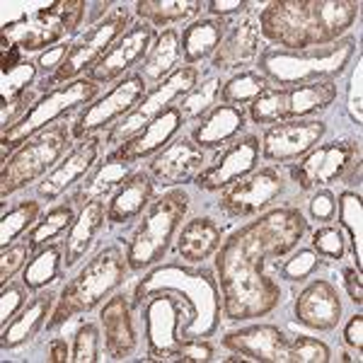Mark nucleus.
I'll list each match as a JSON object with an SVG mask.
<instances>
[{
    "mask_svg": "<svg viewBox=\"0 0 363 363\" xmlns=\"http://www.w3.org/2000/svg\"><path fill=\"white\" fill-rule=\"evenodd\" d=\"M306 233V213L289 203L255 216V220L223 238L213 259L220 310L228 322L264 318L281 306L284 291L279 281L267 274V262L294 252Z\"/></svg>",
    "mask_w": 363,
    "mask_h": 363,
    "instance_id": "f257e3e1",
    "label": "nucleus"
},
{
    "mask_svg": "<svg viewBox=\"0 0 363 363\" xmlns=\"http://www.w3.org/2000/svg\"><path fill=\"white\" fill-rule=\"evenodd\" d=\"M359 15V0H272L262 5L257 25L277 49L308 51L347 37Z\"/></svg>",
    "mask_w": 363,
    "mask_h": 363,
    "instance_id": "f03ea898",
    "label": "nucleus"
},
{
    "mask_svg": "<svg viewBox=\"0 0 363 363\" xmlns=\"http://www.w3.org/2000/svg\"><path fill=\"white\" fill-rule=\"evenodd\" d=\"M174 291L189 306L186 339H211L220 327V289L216 274L206 267H189L184 262H160L143 274L131 296V306L140 308L150 296Z\"/></svg>",
    "mask_w": 363,
    "mask_h": 363,
    "instance_id": "7ed1b4c3",
    "label": "nucleus"
},
{
    "mask_svg": "<svg viewBox=\"0 0 363 363\" xmlns=\"http://www.w3.org/2000/svg\"><path fill=\"white\" fill-rule=\"evenodd\" d=\"M128 277L126 252L121 245H107L85 262L83 269L63 286L58 303L44 330H58L78 315H87L121 289Z\"/></svg>",
    "mask_w": 363,
    "mask_h": 363,
    "instance_id": "20e7f679",
    "label": "nucleus"
},
{
    "mask_svg": "<svg viewBox=\"0 0 363 363\" xmlns=\"http://www.w3.org/2000/svg\"><path fill=\"white\" fill-rule=\"evenodd\" d=\"M359 54V39L342 37L330 46L308 51H284L277 46H264L257 58V70L277 87H298L318 80H337L347 73L349 63Z\"/></svg>",
    "mask_w": 363,
    "mask_h": 363,
    "instance_id": "39448f33",
    "label": "nucleus"
},
{
    "mask_svg": "<svg viewBox=\"0 0 363 363\" xmlns=\"http://www.w3.org/2000/svg\"><path fill=\"white\" fill-rule=\"evenodd\" d=\"M189 194L184 186H174L162 194H157L145 213L140 216V223L126 242V264L128 272L143 274L155 264H160L167 257L172 242L177 240L182 220L189 211Z\"/></svg>",
    "mask_w": 363,
    "mask_h": 363,
    "instance_id": "423d86ee",
    "label": "nucleus"
},
{
    "mask_svg": "<svg viewBox=\"0 0 363 363\" xmlns=\"http://www.w3.org/2000/svg\"><path fill=\"white\" fill-rule=\"evenodd\" d=\"M73 119L75 116H68V119L46 126L44 131L27 138L15 153H10L0 167V199L3 201H8V196L27 186H37L73 150Z\"/></svg>",
    "mask_w": 363,
    "mask_h": 363,
    "instance_id": "0eeeda50",
    "label": "nucleus"
},
{
    "mask_svg": "<svg viewBox=\"0 0 363 363\" xmlns=\"http://www.w3.org/2000/svg\"><path fill=\"white\" fill-rule=\"evenodd\" d=\"M87 8L90 5L85 0H58L22 20L8 22L0 32L3 54L5 51L32 54V51H46L56 44H63V39L68 42L70 34H75L83 25Z\"/></svg>",
    "mask_w": 363,
    "mask_h": 363,
    "instance_id": "6e6552de",
    "label": "nucleus"
},
{
    "mask_svg": "<svg viewBox=\"0 0 363 363\" xmlns=\"http://www.w3.org/2000/svg\"><path fill=\"white\" fill-rule=\"evenodd\" d=\"M99 87L102 85H97L95 80L83 75V78H75V80H70V83H63L58 87L46 90L20 124H15L13 128L0 133L3 162L8 160L10 153H15L27 138H32L34 133L44 131L46 126L56 124V121H61V119H68V116L80 112V109L87 107L90 102H95L99 97Z\"/></svg>",
    "mask_w": 363,
    "mask_h": 363,
    "instance_id": "1a4fd4ad",
    "label": "nucleus"
},
{
    "mask_svg": "<svg viewBox=\"0 0 363 363\" xmlns=\"http://www.w3.org/2000/svg\"><path fill=\"white\" fill-rule=\"evenodd\" d=\"M128 27H131V10H128V5L114 3V8L104 17L92 22L90 29H85L83 34L70 39L66 61L61 63V68L49 80H44L42 90H51V87H58L87 75V70L112 49V44Z\"/></svg>",
    "mask_w": 363,
    "mask_h": 363,
    "instance_id": "9d476101",
    "label": "nucleus"
},
{
    "mask_svg": "<svg viewBox=\"0 0 363 363\" xmlns=\"http://www.w3.org/2000/svg\"><path fill=\"white\" fill-rule=\"evenodd\" d=\"M337 80H318L298 87L272 85L247 107L252 124H279V121L310 119L313 114L325 112L337 102Z\"/></svg>",
    "mask_w": 363,
    "mask_h": 363,
    "instance_id": "9b49d317",
    "label": "nucleus"
},
{
    "mask_svg": "<svg viewBox=\"0 0 363 363\" xmlns=\"http://www.w3.org/2000/svg\"><path fill=\"white\" fill-rule=\"evenodd\" d=\"M145 327V359L174 361V354L184 342V325L189 322V306L174 291L150 296L140 306Z\"/></svg>",
    "mask_w": 363,
    "mask_h": 363,
    "instance_id": "f8f14e48",
    "label": "nucleus"
},
{
    "mask_svg": "<svg viewBox=\"0 0 363 363\" xmlns=\"http://www.w3.org/2000/svg\"><path fill=\"white\" fill-rule=\"evenodd\" d=\"M199 83H201V70L196 66L177 68L167 80L150 87V90L145 92V97L133 107V112H128L124 119L116 121L109 131H104V145H119L131 136H136L140 128H145L150 121H155L157 116L165 112V109L177 104L179 99L189 90H194Z\"/></svg>",
    "mask_w": 363,
    "mask_h": 363,
    "instance_id": "ddd939ff",
    "label": "nucleus"
},
{
    "mask_svg": "<svg viewBox=\"0 0 363 363\" xmlns=\"http://www.w3.org/2000/svg\"><path fill=\"white\" fill-rule=\"evenodd\" d=\"M148 90L150 87L138 70L128 73L126 78L114 83L112 90L80 109L78 116L73 119V138L83 140L87 136H95V133L109 131L116 121H121L128 112H133V107L145 97Z\"/></svg>",
    "mask_w": 363,
    "mask_h": 363,
    "instance_id": "4468645a",
    "label": "nucleus"
},
{
    "mask_svg": "<svg viewBox=\"0 0 363 363\" xmlns=\"http://www.w3.org/2000/svg\"><path fill=\"white\" fill-rule=\"evenodd\" d=\"M356 162H361L359 140H332L315 145L310 153L291 165L289 174L303 191H315L342 182Z\"/></svg>",
    "mask_w": 363,
    "mask_h": 363,
    "instance_id": "2eb2a0df",
    "label": "nucleus"
},
{
    "mask_svg": "<svg viewBox=\"0 0 363 363\" xmlns=\"http://www.w3.org/2000/svg\"><path fill=\"white\" fill-rule=\"evenodd\" d=\"M286 191V179L277 165L257 167L247 177L233 182L220 191L218 211L233 220L255 218L264 213L277 199Z\"/></svg>",
    "mask_w": 363,
    "mask_h": 363,
    "instance_id": "dca6fc26",
    "label": "nucleus"
},
{
    "mask_svg": "<svg viewBox=\"0 0 363 363\" xmlns=\"http://www.w3.org/2000/svg\"><path fill=\"white\" fill-rule=\"evenodd\" d=\"M327 124L322 119H294L267 126L262 133L259 155L269 165H294L315 145L322 143Z\"/></svg>",
    "mask_w": 363,
    "mask_h": 363,
    "instance_id": "f3484780",
    "label": "nucleus"
},
{
    "mask_svg": "<svg viewBox=\"0 0 363 363\" xmlns=\"http://www.w3.org/2000/svg\"><path fill=\"white\" fill-rule=\"evenodd\" d=\"M157 34L160 32L150 25H145V22H133L112 44V49L87 70V78L95 80L97 85L119 83L121 78L133 73L138 66H143V61L148 58L150 49H153Z\"/></svg>",
    "mask_w": 363,
    "mask_h": 363,
    "instance_id": "a211bd4d",
    "label": "nucleus"
},
{
    "mask_svg": "<svg viewBox=\"0 0 363 363\" xmlns=\"http://www.w3.org/2000/svg\"><path fill=\"white\" fill-rule=\"evenodd\" d=\"M211 162L208 150H201L189 133L174 136L157 155H153L145 165V172L153 177L155 186L162 189H174L184 186L199 177L203 167Z\"/></svg>",
    "mask_w": 363,
    "mask_h": 363,
    "instance_id": "6ab92c4d",
    "label": "nucleus"
},
{
    "mask_svg": "<svg viewBox=\"0 0 363 363\" xmlns=\"http://www.w3.org/2000/svg\"><path fill=\"white\" fill-rule=\"evenodd\" d=\"M102 148H104L102 133L87 136L83 140H75L73 150L58 162L56 169H51V172L34 186V194H37L39 201H46V203L61 201V199L66 196V191L75 189V186L95 169Z\"/></svg>",
    "mask_w": 363,
    "mask_h": 363,
    "instance_id": "aec40b11",
    "label": "nucleus"
},
{
    "mask_svg": "<svg viewBox=\"0 0 363 363\" xmlns=\"http://www.w3.org/2000/svg\"><path fill=\"white\" fill-rule=\"evenodd\" d=\"M259 136L255 133H242L235 140L218 150V155L208 162L206 167L199 172L194 184L201 191H223L233 182L247 177L252 169H257L259 162Z\"/></svg>",
    "mask_w": 363,
    "mask_h": 363,
    "instance_id": "412c9836",
    "label": "nucleus"
},
{
    "mask_svg": "<svg viewBox=\"0 0 363 363\" xmlns=\"http://www.w3.org/2000/svg\"><path fill=\"white\" fill-rule=\"evenodd\" d=\"M104 354L112 361H126L138 349V332L133 322V306L126 294H114L99 310Z\"/></svg>",
    "mask_w": 363,
    "mask_h": 363,
    "instance_id": "4be33fe9",
    "label": "nucleus"
},
{
    "mask_svg": "<svg viewBox=\"0 0 363 363\" xmlns=\"http://www.w3.org/2000/svg\"><path fill=\"white\" fill-rule=\"evenodd\" d=\"M262 49H264V39H262L257 20L255 17H242L238 22H230L223 42L211 56V66L220 70V73H230V70L240 73V70L255 66Z\"/></svg>",
    "mask_w": 363,
    "mask_h": 363,
    "instance_id": "5701e85b",
    "label": "nucleus"
},
{
    "mask_svg": "<svg viewBox=\"0 0 363 363\" xmlns=\"http://www.w3.org/2000/svg\"><path fill=\"white\" fill-rule=\"evenodd\" d=\"M184 124L186 121H184V116H182L179 107L172 104V107L165 109L155 121H150L145 128H140L136 136L114 145V150H109L107 155L114 157V160H124V162L138 165L140 160H150L153 155H157L169 140L174 136H179V128Z\"/></svg>",
    "mask_w": 363,
    "mask_h": 363,
    "instance_id": "b1692460",
    "label": "nucleus"
},
{
    "mask_svg": "<svg viewBox=\"0 0 363 363\" xmlns=\"http://www.w3.org/2000/svg\"><path fill=\"white\" fill-rule=\"evenodd\" d=\"M220 344L255 363H289V337L277 325H252L228 332Z\"/></svg>",
    "mask_w": 363,
    "mask_h": 363,
    "instance_id": "393cba45",
    "label": "nucleus"
},
{
    "mask_svg": "<svg viewBox=\"0 0 363 363\" xmlns=\"http://www.w3.org/2000/svg\"><path fill=\"white\" fill-rule=\"evenodd\" d=\"M296 320L318 332H332L342 322V298L332 281L315 279L298 294L294 306Z\"/></svg>",
    "mask_w": 363,
    "mask_h": 363,
    "instance_id": "a878e982",
    "label": "nucleus"
},
{
    "mask_svg": "<svg viewBox=\"0 0 363 363\" xmlns=\"http://www.w3.org/2000/svg\"><path fill=\"white\" fill-rule=\"evenodd\" d=\"M56 303H58V294H54V291H49V289L37 291V294L27 301V306L22 308L8 325H3V330H0V349L15 351V349L27 347V344L46 327Z\"/></svg>",
    "mask_w": 363,
    "mask_h": 363,
    "instance_id": "bb28decb",
    "label": "nucleus"
},
{
    "mask_svg": "<svg viewBox=\"0 0 363 363\" xmlns=\"http://www.w3.org/2000/svg\"><path fill=\"white\" fill-rule=\"evenodd\" d=\"M247 109L233 107V104L218 102L211 112L199 119L189 131V138L194 140L201 150H220L230 140L242 136L247 128Z\"/></svg>",
    "mask_w": 363,
    "mask_h": 363,
    "instance_id": "cd10ccee",
    "label": "nucleus"
},
{
    "mask_svg": "<svg viewBox=\"0 0 363 363\" xmlns=\"http://www.w3.org/2000/svg\"><path fill=\"white\" fill-rule=\"evenodd\" d=\"M107 225V201L95 199V201L80 206L78 218H75L66 240H63V267L75 269L80 262H85V257L97 245L99 233Z\"/></svg>",
    "mask_w": 363,
    "mask_h": 363,
    "instance_id": "c85d7f7f",
    "label": "nucleus"
},
{
    "mask_svg": "<svg viewBox=\"0 0 363 363\" xmlns=\"http://www.w3.org/2000/svg\"><path fill=\"white\" fill-rule=\"evenodd\" d=\"M155 199V182L148 172L136 169L131 177H126L116 186V191L107 201V223L109 225H126L140 218L150 201Z\"/></svg>",
    "mask_w": 363,
    "mask_h": 363,
    "instance_id": "c756f323",
    "label": "nucleus"
},
{
    "mask_svg": "<svg viewBox=\"0 0 363 363\" xmlns=\"http://www.w3.org/2000/svg\"><path fill=\"white\" fill-rule=\"evenodd\" d=\"M225 233L223 225L211 216H196L191 220H184L174 240V252L184 264H203L206 259L218 252Z\"/></svg>",
    "mask_w": 363,
    "mask_h": 363,
    "instance_id": "7c9ffc66",
    "label": "nucleus"
},
{
    "mask_svg": "<svg viewBox=\"0 0 363 363\" xmlns=\"http://www.w3.org/2000/svg\"><path fill=\"white\" fill-rule=\"evenodd\" d=\"M133 172H136V165H133V162L114 160V157L104 155V160H99L95 169H92V172L73 189L70 201H73L78 208L90 201H95V199L109 201V196L116 191V186H119L126 177H131Z\"/></svg>",
    "mask_w": 363,
    "mask_h": 363,
    "instance_id": "2f4dec72",
    "label": "nucleus"
},
{
    "mask_svg": "<svg viewBox=\"0 0 363 363\" xmlns=\"http://www.w3.org/2000/svg\"><path fill=\"white\" fill-rule=\"evenodd\" d=\"M228 27H230V22L216 20V17H199V20L189 22L179 34L184 66L199 68V63H203L206 58L213 56L228 34Z\"/></svg>",
    "mask_w": 363,
    "mask_h": 363,
    "instance_id": "473e14b6",
    "label": "nucleus"
},
{
    "mask_svg": "<svg viewBox=\"0 0 363 363\" xmlns=\"http://www.w3.org/2000/svg\"><path fill=\"white\" fill-rule=\"evenodd\" d=\"M182 66H184V61H182L179 32L174 27H169L157 34L153 49H150V54L143 61V66H140L138 73L143 75V80L148 83V87L150 85L155 87V85H160L162 80H167L169 75Z\"/></svg>",
    "mask_w": 363,
    "mask_h": 363,
    "instance_id": "72a5a7b5",
    "label": "nucleus"
},
{
    "mask_svg": "<svg viewBox=\"0 0 363 363\" xmlns=\"http://www.w3.org/2000/svg\"><path fill=\"white\" fill-rule=\"evenodd\" d=\"M75 208H78V206L70 201V196L63 199V201L51 203V206L46 208L42 216H39V220L34 223L32 230L25 235L29 250L37 252V250L46 247V245L58 242L63 235H68L70 225H73L75 218H78Z\"/></svg>",
    "mask_w": 363,
    "mask_h": 363,
    "instance_id": "f704fd0d",
    "label": "nucleus"
},
{
    "mask_svg": "<svg viewBox=\"0 0 363 363\" xmlns=\"http://www.w3.org/2000/svg\"><path fill=\"white\" fill-rule=\"evenodd\" d=\"M203 5L206 3L201 0H138L133 5V13H136L138 22H145L153 29H169L172 25H182V22L201 15Z\"/></svg>",
    "mask_w": 363,
    "mask_h": 363,
    "instance_id": "c9c22d12",
    "label": "nucleus"
},
{
    "mask_svg": "<svg viewBox=\"0 0 363 363\" xmlns=\"http://www.w3.org/2000/svg\"><path fill=\"white\" fill-rule=\"evenodd\" d=\"M63 277V242H51L46 247L32 252V259L22 269V284L29 294L49 289Z\"/></svg>",
    "mask_w": 363,
    "mask_h": 363,
    "instance_id": "e433bc0d",
    "label": "nucleus"
},
{
    "mask_svg": "<svg viewBox=\"0 0 363 363\" xmlns=\"http://www.w3.org/2000/svg\"><path fill=\"white\" fill-rule=\"evenodd\" d=\"M337 216L339 228L351 242V252H354L356 269L361 272L363 267V201L359 189H344L337 196Z\"/></svg>",
    "mask_w": 363,
    "mask_h": 363,
    "instance_id": "4c0bfd02",
    "label": "nucleus"
},
{
    "mask_svg": "<svg viewBox=\"0 0 363 363\" xmlns=\"http://www.w3.org/2000/svg\"><path fill=\"white\" fill-rule=\"evenodd\" d=\"M39 216H42L39 199H22L10 211H5L0 218V250L10 247L17 240L25 238L39 220Z\"/></svg>",
    "mask_w": 363,
    "mask_h": 363,
    "instance_id": "58836bf2",
    "label": "nucleus"
},
{
    "mask_svg": "<svg viewBox=\"0 0 363 363\" xmlns=\"http://www.w3.org/2000/svg\"><path fill=\"white\" fill-rule=\"evenodd\" d=\"M269 87H272V83H269V80L257 68L240 70V73H233L230 78L223 83V87H220L218 102L247 109L250 104L262 95V92L269 90Z\"/></svg>",
    "mask_w": 363,
    "mask_h": 363,
    "instance_id": "ea45409f",
    "label": "nucleus"
},
{
    "mask_svg": "<svg viewBox=\"0 0 363 363\" xmlns=\"http://www.w3.org/2000/svg\"><path fill=\"white\" fill-rule=\"evenodd\" d=\"M220 87H223V80L211 75V78H206L203 83H199L194 90H189L179 99L177 107H179V112L184 116L186 124H196L199 119H203V116L218 104Z\"/></svg>",
    "mask_w": 363,
    "mask_h": 363,
    "instance_id": "a19ab883",
    "label": "nucleus"
},
{
    "mask_svg": "<svg viewBox=\"0 0 363 363\" xmlns=\"http://www.w3.org/2000/svg\"><path fill=\"white\" fill-rule=\"evenodd\" d=\"M322 267V257L313 247H298L286 255V259L277 267L279 279L286 284H303Z\"/></svg>",
    "mask_w": 363,
    "mask_h": 363,
    "instance_id": "79ce46f5",
    "label": "nucleus"
},
{
    "mask_svg": "<svg viewBox=\"0 0 363 363\" xmlns=\"http://www.w3.org/2000/svg\"><path fill=\"white\" fill-rule=\"evenodd\" d=\"M102 330L97 322H83L73 335L70 361L73 363H95L102 361Z\"/></svg>",
    "mask_w": 363,
    "mask_h": 363,
    "instance_id": "37998d69",
    "label": "nucleus"
},
{
    "mask_svg": "<svg viewBox=\"0 0 363 363\" xmlns=\"http://www.w3.org/2000/svg\"><path fill=\"white\" fill-rule=\"evenodd\" d=\"M310 247H313L322 259H342L347 255V235L339 225L325 223L313 230L310 238Z\"/></svg>",
    "mask_w": 363,
    "mask_h": 363,
    "instance_id": "c03bdc74",
    "label": "nucleus"
},
{
    "mask_svg": "<svg viewBox=\"0 0 363 363\" xmlns=\"http://www.w3.org/2000/svg\"><path fill=\"white\" fill-rule=\"evenodd\" d=\"M332 361V349L325 342L308 335L289 337V363H327Z\"/></svg>",
    "mask_w": 363,
    "mask_h": 363,
    "instance_id": "a18cd8bd",
    "label": "nucleus"
},
{
    "mask_svg": "<svg viewBox=\"0 0 363 363\" xmlns=\"http://www.w3.org/2000/svg\"><path fill=\"white\" fill-rule=\"evenodd\" d=\"M39 75L37 61H22L20 66H15L13 70H5L3 73V87H0V97L3 104L15 99L17 95H22L29 87H34V80Z\"/></svg>",
    "mask_w": 363,
    "mask_h": 363,
    "instance_id": "49530a36",
    "label": "nucleus"
},
{
    "mask_svg": "<svg viewBox=\"0 0 363 363\" xmlns=\"http://www.w3.org/2000/svg\"><path fill=\"white\" fill-rule=\"evenodd\" d=\"M39 97H42V87H29V90H25L22 95H17L15 99L5 102L3 114H0V133L13 128L15 124H20V121L27 116L29 109L39 102Z\"/></svg>",
    "mask_w": 363,
    "mask_h": 363,
    "instance_id": "de8ad7c7",
    "label": "nucleus"
},
{
    "mask_svg": "<svg viewBox=\"0 0 363 363\" xmlns=\"http://www.w3.org/2000/svg\"><path fill=\"white\" fill-rule=\"evenodd\" d=\"M29 255H32V250H29L25 238L17 240V242L10 245V247L0 250V286H5L8 281H13L15 274L25 269Z\"/></svg>",
    "mask_w": 363,
    "mask_h": 363,
    "instance_id": "09e8293b",
    "label": "nucleus"
},
{
    "mask_svg": "<svg viewBox=\"0 0 363 363\" xmlns=\"http://www.w3.org/2000/svg\"><path fill=\"white\" fill-rule=\"evenodd\" d=\"M347 114L356 126L363 124V56L356 54V63L351 68L349 90H347Z\"/></svg>",
    "mask_w": 363,
    "mask_h": 363,
    "instance_id": "8fccbe9b",
    "label": "nucleus"
},
{
    "mask_svg": "<svg viewBox=\"0 0 363 363\" xmlns=\"http://www.w3.org/2000/svg\"><path fill=\"white\" fill-rule=\"evenodd\" d=\"M27 294L29 291L22 281L20 284H17V281H8L5 286H0V327L8 325V322L27 306V301H29Z\"/></svg>",
    "mask_w": 363,
    "mask_h": 363,
    "instance_id": "3c124183",
    "label": "nucleus"
},
{
    "mask_svg": "<svg viewBox=\"0 0 363 363\" xmlns=\"http://www.w3.org/2000/svg\"><path fill=\"white\" fill-rule=\"evenodd\" d=\"M308 216H310V220H315V223H320V225L332 223V220H335L337 196L330 186H325V189H315V194L310 196V201H308Z\"/></svg>",
    "mask_w": 363,
    "mask_h": 363,
    "instance_id": "603ef678",
    "label": "nucleus"
},
{
    "mask_svg": "<svg viewBox=\"0 0 363 363\" xmlns=\"http://www.w3.org/2000/svg\"><path fill=\"white\" fill-rule=\"evenodd\" d=\"M262 8L259 3H252V0H208L203 5L208 17H216V20H228L233 15H247L252 10Z\"/></svg>",
    "mask_w": 363,
    "mask_h": 363,
    "instance_id": "864d4df0",
    "label": "nucleus"
},
{
    "mask_svg": "<svg viewBox=\"0 0 363 363\" xmlns=\"http://www.w3.org/2000/svg\"><path fill=\"white\" fill-rule=\"evenodd\" d=\"M216 349L211 344V339H184L182 347L174 354V361L182 363H206L213 359Z\"/></svg>",
    "mask_w": 363,
    "mask_h": 363,
    "instance_id": "5fc2aeb1",
    "label": "nucleus"
},
{
    "mask_svg": "<svg viewBox=\"0 0 363 363\" xmlns=\"http://www.w3.org/2000/svg\"><path fill=\"white\" fill-rule=\"evenodd\" d=\"M68 46H70V39L63 44L51 46V49L42 51V54L34 58V61H37V68H39V75H42L44 80H49L51 75L61 68V63L66 61V56H68Z\"/></svg>",
    "mask_w": 363,
    "mask_h": 363,
    "instance_id": "6e6d98bb",
    "label": "nucleus"
},
{
    "mask_svg": "<svg viewBox=\"0 0 363 363\" xmlns=\"http://www.w3.org/2000/svg\"><path fill=\"white\" fill-rule=\"evenodd\" d=\"M342 339L351 351H356V354L361 356V351H363V315L361 313H356L354 318L347 322Z\"/></svg>",
    "mask_w": 363,
    "mask_h": 363,
    "instance_id": "4d7b16f0",
    "label": "nucleus"
},
{
    "mask_svg": "<svg viewBox=\"0 0 363 363\" xmlns=\"http://www.w3.org/2000/svg\"><path fill=\"white\" fill-rule=\"evenodd\" d=\"M342 279H344V286H347V294L351 298L356 308L363 306V281H361V272L356 267H347L342 272Z\"/></svg>",
    "mask_w": 363,
    "mask_h": 363,
    "instance_id": "13d9d810",
    "label": "nucleus"
},
{
    "mask_svg": "<svg viewBox=\"0 0 363 363\" xmlns=\"http://www.w3.org/2000/svg\"><path fill=\"white\" fill-rule=\"evenodd\" d=\"M46 361L49 363H68L70 361V347H68L66 339H51Z\"/></svg>",
    "mask_w": 363,
    "mask_h": 363,
    "instance_id": "bf43d9fd",
    "label": "nucleus"
}]
</instances>
